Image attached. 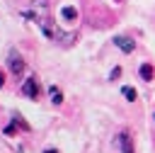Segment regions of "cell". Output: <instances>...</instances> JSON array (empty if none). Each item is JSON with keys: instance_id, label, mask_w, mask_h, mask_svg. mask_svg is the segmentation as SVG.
<instances>
[{"instance_id": "obj_1", "label": "cell", "mask_w": 155, "mask_h": 153, "mask_svg": "<svg viewBox=\"0 0 155 153\" xmlns=\"http://www.w3.org/2000/svg\"><path fill=\"white\" fill-rule=\"evenodd\" d=\"M22 15H24V17H31L34 22L48 19V0H31L29 10H24Z\"/></svg>"}, {"instance_id": "obj_2", "label": "cell", "mask_w": 155, "mask_h": 153, "mask_svg": "<svg viewBox=\"0 0 155 153\" xmlns=\"http://www.w3.org/2000/svg\"><path fill=\"white\" fill-rule=\"evenodd\" d=\"M7 66H10V70H12L15 75H19V73L24 70V61H22V56H19L17 51H10V56H7Z\"/></svg>"}, {"instance_id": "obj_3", "label": "cell", "mask_w": 155, "mask_h": 153, "mask_svg": "<svg viewBox=\"0 0 155 153\" xmlns=\"http://www.w3.org/2000/svg\"><path fill=\"white\" fill-rule=\"evenodd\" d=\"M22 92H24L27 97L36 100V97H39V92H41V87H39L36 78H27V80H24V85H22Z\"/></svg>"}, {"instance_id": "obj_4", "label": "cell", "mask_w": 155, "mask_h": 153, "mask_svg": "<svg viewBox=\"0 0 155 153\" xmlns=\"http://www.w3.org/2000/svg\"><path fill=\"white\" fill-rule=\"evenodd\" d=\"M116 141H119L121 153H133V138H131V134H128V131H121Z\"/></svg>"}, {"instance_id": "obj_5", "label": "cell", "mask_w": 155, "mask_h": 153, "mask_svg": "<svg viewBox=\"0 0 155 153\" xmlns=\"http://www.w3.org/2000/svg\"><path fill=\"white\" fill-rule=\"evenodd\" d=\"M114 44H116L124 53H131V51L136 49V41H133L131 36H114Z\"/></svg>"}, {"instance_id": "obj_6", "label": "cell", "mask_w": 155, "mask_h": 153, "mask_svg": "<svg viewBox=\"0 0 155 153\" xmlns=\"http://www.w3.org/2000/svg\"><path fill=\"white\" fill-rule=\"evenodd\" d=\"M61 17H63L65 22H75V19H78V10H75L73 5H65V7H61Z\"/></svg>"}, {"instance_id": "obj_7", "label": "cell", "mask_w": 155, "mask_h": 153, "mask_svg": "<svg viewBox=\"0 0 155 153\" xmlns=\"http://www.w3.org/2000/svg\"><path fill=\"white\" fill-rule=\"evenodd\" d=\"M138 73H140V78H143L145 83H150V80H153V75H155V68H153L150 63H143V66L138 68Z\"/></svg>"}, {"instance_id": "obj_8", "label": "cell", "mask_w": 155, "mask_h": 153, "mask_svg": "<svg viewBox=\"0 0 155 153\" xmlns=\"http://www.w3.org/2000/svg\"><path fill=\"white\" fill-rule=\"evenodd\" d=\"M48 97H51L53 104H61V102H63V92H61V87L51 85V87H48Z\"/></svg>"}, {"instance_id": "obj_9", "label": "cell", "mask_w": 155, "mask_h": 153, "mask_svg": "<svg viewBox=\"0 0 155 153\" xmlns=\"http://www.w3.org/2000/svg\"><path fill=\"white\" fill-rule=\"evenodd\" d=\"M121 95H124L128 102H136V97H138V92H136L131 85H124V87H121Z\"/></svg>"}, {"instance_id": "obj_10", "label": "cell", "mask_w": 155, "mask_h": 153, "mask_svg": "<svg viewBox=\"0 0 155 153\" xmlns=\"http://www.w3.org/2000/svg\"><path fill=\"white\" fill-rule=\"evenodd\" d=\"M12 121H15V124H19V126H22L24 131H29V124H27V121H24V119H22L19 114H12Z\"/></svg>"}, {"instance_id": "obj_11", "label": "cell", "mask_w": 155, "mask_h": 153, "mask_svg": "<svg viewBox=\"0 0 155 153\" xmlns=\"http://www.w3.org/2000/svg\"><path fill=\"white\" fill-rule=\"evenodd\" d=\"M119 75H121V68L116 66V68H111V73H109V80H116Z\"/></svg>"}, {"instance_id": "obj_12", "label": "cell", "mask_w": 155, "mask_h": 153, "mask_svg": "<svg viewBox=\"0 0 155 153\" xmlns=\"http://www.w3.org/2000/svg\"><path fill=\"white\" fill-rule=\"evenodd\" d=\"M2 85H5V73L0 70V87H2Z\"/></svg>"}, {"instance_id": "obj_13", "label": "cell", "mask_w": 155, "mask_h": 153, "mask_svg": "<svg viewBox=\"0 0 155 153\" xmlns=\"http://www.w3.org/2000/svg\"><path fill=\"white\" fill-rule=\"evenodd\" d=\"M44 153H58V151H53V148H46V151H44Z\"/></svg>"}, {"instance_id": "obj_14", "label": "cell", "mask_w": 155, "mask_h": 153, "mask_svg": "<svg viewBox=\"0 0 155 153\" xmlns=\"http://www.w3.org/2000/svg\"><path fill=\"white\" fill-rule=\"evenodd\" d=\"M114 2H121V0H114Z\"/></svg>"}]
</instances>
